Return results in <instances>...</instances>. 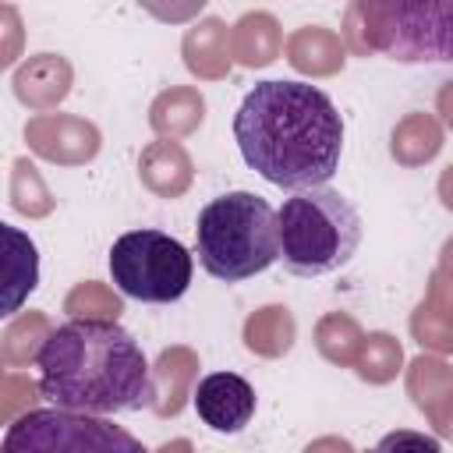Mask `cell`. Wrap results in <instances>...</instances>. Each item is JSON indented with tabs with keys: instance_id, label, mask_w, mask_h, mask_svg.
Here are the masks:
<instances>
[{
	"instance_id": "7a4b0ae2",
	"label": "cell",
	"mask_w": 453,
	"mask_h": 453,
	"mask_svg": "<svg viewBox=\"0 0 453 453\" xmlns=\"http://www.w3.org/2000/svg\"><path fill=\"white\" fill-rule=\"evenodd\" d=\"M39 396L74 414H124L152 407L156 382L142 343L113 319H71L35 350Z\"/></svg>"
},
{
	"instance_id": "6da1fadb",
	"label": "cell",
	"mask_w": 453,
	"mask_h": 453,
	"mask_svg": "<svg viewBox=\"0 0 453 453\" xmlns=\"http://www.w3.org/2000/svg\"><path fill=\"white\" fill-rule=\"evenodd\" d=\"M241 159L287 191L326 188L343 156V117L308 81H258L234 113Z\"/></svg>"
},
{
	"instance_id": "277c9868",
	"label": "cell",
	"mask_w": 453,
	"mask_h": 453,
	"mask_svg": "<svg viewBox=\"0 0 453 453\" xmlns=\"http://www.w3.org/2000/svg\"><path fill=\"white\" fill-rule=\"evenodd\" d=\"M280 262L287 273L315 280L347 265L361 244V212L333 188L294 191L276 209Z\"/></svg>"
},
{
	"instance_id": "3957f363",
	"label": "cell",
	"mask_w": 453,
	"mask_h": 453,
	"mask_svg": "<svg viewBox=\"0 0 453 453\" xmlns=\"http://www.w3.org/2000/svg\"><path fill=\"white\" fill-rule=\"evenodd\" d=\"M195 251L219 283H241L280 262L276 209L251 191H226L198 209Z\"/></svg>"
},
{
	"instance_id": "52a82bcc",
	"label": "cell",
	"mask_w": 453,
	"mask_h": 453,
	"mask_svg": "<svg viewBox=\"0 0 453 453\" xmlns=\"http://www.w3.org/2000/svg\"><path fill=\"white\" fill-rule=\"evenodd\" d=\"M0 453H149L127 428L60 407L28 411L7 425Z\"/></svg>"
},
{
	"instance_id": "9c48e42d",
	"label": "cell",
	"mask_w": 453,
	"mask_h": 453,
	"mask_svg": "<svg viewBox=\"0 0 453 453\" xmlns=\"http://www.w3.org/2000/svg\"><path fill=\"white\" fill-rule=\"evenodd\" d=\"M368 453H442V446L435 435H425L414 428H396V432H386Z\"/></svg>"
},
{
	"instance_id": "5b68a950",
	"label": "cell",
	"mask_w": 453,
	"mask_h": 453,
	"mask_svg": "<svg viewBox=\"0 0 453 453\" xmlns=\"http://www.w3.org/2000/svg\"><path fill=\"white\" fill-rule=\"evenodd\" d=\"M365 42L400 64H453V4L357 0Z\"/></svg>"
},
{
	"instance_id": "8992f818",
	"label": "cell",
	"mask_w": 453,
	"mask_h": 453,
	"mask_svg": "<svg viewBox=\"0 0 453 453\" xmlns=\"http://www.w3.org/2000/svg\"><path fill=\"white\" fill-rule=\"evenodd\" d=\"M110 276L124 297L145 304L180 301L195 276L191 251L163 230H127L110 248Z\"/></svg>"
},
{
	"instance_id": "ba28073f",
	"label": "cell",
	"mask_w": 453,
	"mask_h": 453,
	"mask_svg": "<svg viewBox=\"0 0 453 453\" xmlns=\"http://www.w3.org/2000/svg\"><path fill=\"white\" fill-rule=\"evenodd\" d=\"M195 414L212 432L234 435L255 418V389L237 372H212L195 389Z\"/></svg>"
}]
</instances>
